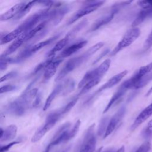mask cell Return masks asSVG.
Returning <instances> with one entry per match:
<instances>
[{"label":"cell","instance_id":"6da1fadb","mask_svg":"<svg viewBox=\"0 0 152 152\" xmlns=\"http://www.w3.org/2000/svg\"><path fill=\"white\" fill-rule=\"evenodd\" d=\"M41 100L42 94L37 88L25 90L20 97L6 106V110L14 116H21L28 110L37 108Z\"/></svg>","mask_w":152,"mask_h":152},{"label":"cell","instance_id":"7a4b0ae2","mask_svg":"<svg viewBox=\"0 0 152 152\" xmlns=\"http://www.w3.org/2000/svg\"><path fill=\"white\" fill-rule=\"evenodd\" d=\"M103 45V42H98L81 55L69 59L64 65V66L56 75L55 81L56 82L64 79L65 77H66L68 74L73 71L75 69H76L80 65H81L83 63L87 61L97 50H99L101 48H102Z\"/></svg>","mask_w":152,"mask_h":152},{"label":"cell","instance_id":"3957f363","mask_svg":"<svg viewBox=\"0 0 152 152\" xmlns=\"http://www.w3.org/2000/svg\"><path fill=\"white\" fill-rule=\"evenodd\" d=\"M64 115L62 108L53 110L50 112L46 116L44 124L40 126L34 133L31 138V142H36L39 141L51 128H52L56 123Z\"/></svg>","mask_w":152,"mask_h":152},{"label":"cell","instance_id":"277c9868","mask_svg":"<svg viewBox=\"0 0 152 152\" xmlns=\"http://www.w3.org/2000/svg\"><path fill=\"white\" fill-rule=\"evenodd\" d=\"M132 1H124V2H121L118 3H116L113 4L110 9V11H109L107 13L104 14V15L102 16L99 18H98L92 25L90 29L89 30V31H94L106 25L109 23H110L115 15L124 7L129 5L131 4Z\"/></svg>","mask_w":152,"mask_h":152},{"label":"cell","instance_id":"5b68a950","mask_svg":"<svg viewBox=\"0 0 152 152\" xmlns=\"http://www.w3.org/2000/svg\"><path fill=\"white\" fill-rule=\"evenodd\" d=\"M59 34L53 36L49 38L48 39L39 42L34 45L30 46L26 48L20 53H18V55L15 58H12V63H18V62H22L23 61H24L25 59L29 58L32 55H33L37 51L40 50L44 47L53 43L59 37Z\"/></svg>","mask_w":152,"mask_h":152},{"label":"cell","instance_id":"8992f818","mask_svg":"<svg viewBox=\"0 0 152 152\" xmlns=\"http://www.w3.org/2000/svg\"><path fill=\"white\" fill-rule=\"evenodd\" d=\"M140 30L138 27H132L129 29L123 36L122 39L118 42L114 49L110 53L112 56L116 55L122 49L129 46L140 36Z\"/></svg>","mask_w":152,"mask_h":152},{"label":"cell","instance_id":"52a82bcc","mask_svg":"<svg viewBox=\"0 0 152 152\" xmlns=\"http://www.w3.org/2000/svg\"><path fill=\"white\" fill-rule=\"evenodd\" d=\"M104 3V1H89L83 7L78 10L76 12H75L73 15L70 17L67 21L66 25L69 26L75 22L77 20L84 16L88 15L93 12V11L97 10L99 7H100Z\"/></svg>","mask_w":152,"mask_h":152},{"label":"cell","instance_id":"ba28073f","mask_svg":"<svg viewBox=\"0 0 152 152\" xmlns=\"http://www.w3.org/2000/svg\"><path fill=\"white\" fill-rule=\"evenodd\" d=\"M128 74V71L127 70H124L114 76H113L112 78H110L106 83L103 84L99 88H98L93 94H91V96L84 102L85 105L90 104L93 100L102 91L113 87L117 84H118L122 79Z\"/></svg>","mask_w":152,"mask_h":152},{"label":"cell","instance_id":"9c48e42d","mask_svg":"<svg viewBox=\"0 0 152 152\" xmlns=\"http://www.w3.org/2000/svg\"><path fill=\"white\" fill-rule=\"evenodd\" d=\"M94 127L95 124H93L87 129L79 152H94L95 151L97 141Z\"/></svg>","mask_w":152,"mask_h":152},{"label":"cell","instance_id":"30bf717a","mask_svg":"<svg viewBox=\"0 0 152 152\" xmlns=\"http://www.w3.org/2000/svg\"><path fill=\"white\" fill-rule=\"evenodd\" d=\"M71 124L66 122L61 126L60 128L53 135L51 141L48 144L52 148L55 145H59L61 143L65 142L68 140V134L69 131V127Z\"/></svg>","mask_w":152,"mask_h":152},{"label":"cell","instance_id":"8fae6325","mask_svg":"<svg viewBox=\"0 0 152 152\" xmlns=\"http://www.w3.org/2000/svg\"><path fill=\"white\" fill-rule=\"evenodd\" d=\"M126 107L124 106H122L114 114V115L111 118V119L109 121L106 131L105 132L104 135H103V138H105L109 135H110L118 127V125L124 117Z\"/></svg>","mask_w":152,"mask_h":152},{"label":"cell","instance_id":"7c38bea8","mask_svg":"<svg viewBox=\"0 0 152 152\" xmlns=\"http://www.w3.org/2000/svg\"><path fill=\"white\" fill-rule=\"evenodd\" d=\"M87 44V40H80L65 48L57 56L58 58L64 59L68 57L84 48Z\"/></svg>","mask_w":152,"mask_h":152},{"label":"cell","instance_id":"4fadbf2b","mask_svg":"<svg viewBox=\"0 0 152 152\" xmlns=\"http://www.w3.org/2000/svg\"><path fill=\"white\" fill-rule=\"evenodd\" d=\"M62 59H60L56 57L55 58L50 62V64L46 66V68L44 70L43 75V82H47L56 74L57 68L60 64L62 62Z\"/></svg>","mask_w":152,"mask_h":152},{"label":"cell","instance_id":"5bb4252c","mask_svg":"<svg viewBox=\"0 0 152 152\" xmlns=\"http://www.w3.org/2000/svg\"><path fill=\"white\" fill-rule=\"evenodd\" d=\"M152 115V103L144 109L137 116L134 122L131 126V130L134 131L141 124L146 121Z\"/></svg>","mask_w":152,"mask_h":152},{"label":"cell","instance_id":"9a60e30c","mask_svg":"<svg viewBox=\"0 0 152 152\" xmlns=\"http://www.w3.org/2000/svg\"><path fill=\"white\" fill-rule=\"evenodd\" d=\"M127 91L128 90L122 84L120 86V87L118 88V89L116 90V91L113 94L112 97H111L109 102H108L107 106L104 108L103 113H106L113 105L118 103L119 101L122 99V98L124 97V96L125 95V94Z\"/></svg>","mask_w":152,"mask_h":152},{"label":"cell","instance_id":"2e32d148","mask_svg":"<svg viewBox=\"0 0 152 152\" xmlns=\"http://www.w3.org/2000/svg\"><path fill=\"white\" fill-rule=\"evenodd\" d=\"M17 127L15 125L7 126L4 129L1 128L0 141L1 142H6L12 140L16 136Z\"/></svg>","mask_w":152,"mask_h":152},{"label":"cell","instance_id":"e0dca14e","mask_svg":"<svg viewBox=\"0 0 152 152\" xmlns=\"http://www.w3.org/2000/svg\"><path fill=\"white\" fill-rule=\"evenodd\" d=\"M27 41L26 33H23L18 38L14 40V42L8 46V48L4 52L2 55L5 56H8L9 55L15 52L24 43Z\"/></svg>","mask_w":152,"mask_h":152},{"label":"cell","instance_id":"ac0fdd59","mask_svg":"<svg viewBox=\"0 0 152 152\" xmlns=\"http://www.w3.org/2000/svg\"><path fill=\"white\" fill-rule=\"evenodd\" d=\"M26 2H21L16 4L13 7H12L7 12L2 14L0 16V20L1 21H8L11 18H14L17 14L19 12L23 7L26 4Z\"/></svg>","mask_w":152,"mask_h":152},{"label":"cell","instance_id":"d6986e66","mask_svg":"<svg viewBox=\"0 0 152 152\" xmlns=\"http://www.w3.org/2000/svg\"><path fill=\"white\" fill-rule=\"evenodd\" d=\"M63 93V85L62 83H59L53 89V90L50 92L49 96L47 97L44 106H43V110L45 111L50 107L51 105V103L54 100V99L58 97L59 94L62 95Z\"/></svg>","mask_w":152,"mask_h":152},{"label":"cell","instance_id":"ffe728a7","mask_svg":"<svg viewBox=\"0 0 152 152\" xmlns=\"http://www.w3.org/2000/svg\"><path fill=\"white\" fill-rule=\"evenodd\" d=\"M96 77L103 78V76H102L99 73L97 67L95 69L87 71L84 74V75L83 76V77L82 78V79L80 80V81L78 84V88L81 89L88 83H89L90 81H91V80H93L94 78Z\"/></svg>","mask_w":152,"mask_h":152},{"label":"cell","instance_id":"44dd1931","mask_svg":"<svg viewBox=\"0 0 152 152\" xmlns=\"http://www.w3.org/2000/svg\"><path fill=\"white\" fill-rule=\"evenodd\" d=\"M71 39V36L68 33H67L63 39L59 40L53 46V48L47 53V56L50 57L55 56V53L63 49L67 45V44Z\"/></svg>","mask_w":152,"mask_h":152},{"label":"cell","instance_id":"7402d4cb","mask_svg":"<svg viewBox=\"0 0 152 152\" xmlns=\"http://www.w3.org/2000/svg\"><path fill=\"white\" fill-rule=\"evenodd\" d=\"M152 16V8H144L142 9L137 14L136 18L132 23V27H137V26L142 23L147 18Z\"/></svg>","mask_w":152,"mask_h":152},{"label":"cell","instance_id":"603a6c76","mask_svg":"<svg viewBox=\"0 0 152 152\" xmlns=\"http://www.w3.org/2000/svg\"><path fill=\"white\" fill-rule=\"evenodd\" d=\"M37 3L36 1H30L28 2H26V4L23 7L19 12L17 14V15L14 18V20H18L22 17H23L25 15H26L31 10V8L34 6V5Z\"/></svg>","mask_w":152,"mask_h":152},{"label":"cell","instance_id":"cb8c5ba5","mask_svg":"<svg viewBox=\"0 0 152 152\" xmlns=\"http://www.w3.org/2000/svg\"><path fill=\"white\" fill-rule=\"evenodd\" d=\"M102 78H101V77H96V78H94L93 80H91V81H90L89 83H88L86 86H84L81 89V91H80V93L78 94H77V96L79 97L80 96H82L83 94L88 92L93 87H94L95 86L98 84L100 83V81H101Z\"/></svg>","mask_w":152,"mask_h":152},{"label":"cell","instance_id":"d4e9b609","mask_svg":"<svg viewBox=\"0 0 152 152\" xmlns=\"http://www.w3.org/2000/svg\"><path fill=\"white\" fill-rule=\"evenodd\" d=\"M63 85V93L62 96H65L67 94L69 93L74 88L75 86V82L72 79L68 78L62 83Z\"/></svg>","mask_w":152,"mask_h":152},{"label":"cell","instance_id":"484cf974","mask_svg":"<svg viewBox=\"0 0 152 152\" xmlns=\"http://www.w3.org/2000/svg\"><path fill=\"white\" fill-rule=\"evenodd\" d=\"M108 118L107 117H104V118L102 119L100 121L99 126L98 128L97 131V134L99 135H104L105 132L106 131L107 125H108Z\"/></svg>","mask_w":152,"mask_h":152},{"label":"cell","instance_id":"4316f807","mask_svg":"<svg viewBox=\"0 0 152 152\" xmlns=\"http://www.w3.org/2000/svg\"><path fill=\"white\" fill-rule=\"evenodd\" d=\"M11 63H12V58L1 55L0 58V70L1 71L5 70L8 65Z\"/></svg>","mask_w":152,"mask_h":152},{"label":"cell","instance_id":"83f0119b","mask_svg":"<svg viewBox=\"0 0 152 152\" xmlns=\"http://www.w3.org/2000/svg\"><path fill=\"white\" fill-rule=\"evenodd\" d=\"M80 125H81V121H80V120L78 119L75 122V123L73 125L71 129H70L69 131L68 140L72 139V138H74L77 135V134L78 133V132L79 131Z\"/></svg>","mask_w":152,"mask_h":152},{"label":"cell","instance_id":"f1b7e54d","mask_svg":"<svg viewBox=\"0 0 152 152\" xmlns=\"http://www.w3.org/2000/svg\"><path fill=\"white\" fill-rule=\"evenodd\" d=\"M151 148V144L149 141H145L142 144L135 152H148Z\"/></svg>","mask_w":152,"mask_h":152},{"label":"cell","instance_id":"f546056e","mask_svg":"<svg viewBox=\"0 0 152 152\" xmlns=\"http://www.w3.org/2000/svg\"><path fill=\"white\" fill-rule=\"evenodd\" d=\"M17 88V87L14 85L11 84H7L3 86L0 88V93L2 94L4 93H7L10 91H12L14 90H15Z\"/></svg>","mask_w":152,"mask_h":152},{"label":"cell","instance_id":"4dcf8cb0","mask_svg":"<svg viewBox=\"0 0 152 152\" xmlns=\"http://www.w3.org/2000/svg\"><path fill=\"white\" fill-rule=\"evenodd\" d=\"M17 72L15 71H12L6 74H5L4 75H3L1 78V83H2L5 81L10 80L12 78H14L17 76Z\"/></svg>","mask_w":152,"mask_h":152},{"label":"cell","instance_id":"1f68e13d","mask_svg":"<svg viewBox=\"0 0 152 152\" xmlns=\"http://www.w3.org/2000/svg\"><path fill=\"white\" fill-rule=\"evenodd\" d=\"M20 142H21L20 141L15 140V141L11 142L10 143H9L5 145H2L0 148V152H6L8 150H9L12 146H14L15 144H19Z\"/></svg>","mask_w":152,"mask_h":152},{"label":"cell","instance_id":"d6a6232c","mask_svg":"<svg viewBox=\"0 0 152 152\" xmlns=\"http://www.w3.org/2000/svg\"><path fill=\"white\" fill-rule=\"evenodd\" d=\"M138 6H140L142 9L144 8H152V1H139L137 2Z\"/></svg>","mask_w":152,"mask_h":152},{"label":"cell","instance_id":"836d02e7","mask_svg":"<svg viewBox=\"0 0 152 152\" xmlns=\"http://www.w3.org/2000/svg\"><path fill=\"white\" fill-rule=\"evenodd\" d=\"M152 46V31L148 36L147 39L144 43V49L145 50H148Z\"/></svg>","mask_w":152,"mask_h":152},{"label":"cell","instance_id":"e575fe53","mask_svg":"<svg viewBox=\"0 0 152 152\" xmlns=\"http://www.w3.org/2000/svg\"><path fill=\"white\" fill-rule=\"evenodd\" d=\"M108 52H109V49H106V50H104L102 53H101V55H99V56L96 59V61H94V62H93V64H96V62H97L101 58H102L104 56H105Z\"/></svg>","mask_w":152,"mask_h":152},{"label":"cell","instance_id":"d590c367","mask_svg":"<svg viewBox=\"0 0 152 152\" xmlns=\"http://www.w3.org/2000/svg\"><path fill=\"white\" fill-rule=\"evenodd\" d=\"M51 148H52V147L49 145L48 144V145L46 146V147L45 148V149L44 150V151L43 152H49L50 151Z\"/></svg>","mask_w":152,"mask_h":152},{"label":"cell","instance_id":"8d00e7d4","mask_svg":"<svg viewBox=\"0 0 152 152\" xmlns=\"http://www.w3.org/2000/svg\"><path fill=\"white\" fill-rule=\"evenodd\" d=\"M116 152H125V147H124V145L121 146Z\"/></svg>","mask_w":152,"mask_h":152},{"label":"cell","instance_id":"74e56055","mask_svg":"<svg viewBox=\"0 0 152 152\" xmlns=\"http://www.w3.org/2000/svg\"><path fill=\"white\" fill-rule=\"evenodd\" d=\"M152 93V87L149 89V90L147 91V94H146V96H150L151 94Z\"/></svg>","mask_w":152,"mask_h":152},{"label":"cell","instance_id":"f35d334b","mask_svg":"<svg viewBox=\"0 0 152 152\" xmlns=\"http://www.w3.org/2000/svg\"><path fill=\"white\" fill-rule=\"evenodd\" d=\"M103 152H115V150H114L113 148H109V149L106 150Z\"/></svg>","mask_w":152,"mask_h":152}]
</instances>
